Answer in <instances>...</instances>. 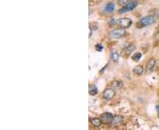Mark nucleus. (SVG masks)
<instances>
[{
  "mask_svg": "<svg viewBox=\"0 0 159 130\" xmlns=\"http://www.w3.org/2000/svg\"><path fill=\"white\" fill-rule=\"evenodd\" d=\"M155 22H156L155 16H153V15H148V16H145V17L141 19L136 23V27L139 29L144 28V27H147L148 26H151Z\"/></svg>",
  "mask_w": 159,
  "mask_h": 130,
  "instance_id": "1",
  "label": "nucleus"
},
{
  "mask_svg": "<svg viewBox=\"0 0 159 130\" xmlns=\"http://www.w3.org/2000/svg\"><path fill=\"white\" fill-rule=\"evenodd\" d=\"M137 6H138V2H137V1H130V2H128L126 5H125V6H123L122 8L119 9V14H121V13H125V12H127V11H133Z\"/></svg>",
  "mask_w": 159,
  "mask_h": 130,
  "instance_id": "2",
  "label": "nucleus"
},
{
  "mask_svg": "<svg viewBox=\"0 0 159 130\" xmlns=\"http://www.w3.org/2000/svg\"><path fill=\"white\" fill-rule=\"evenodd\" d=\"M125 34V28H121V27H120V28L111 30V31L109 33L110 37L114 38V39H119V38L123 37Z\"/></svg>",
  "mask_w": 159,
  "mask_h": 130,
  "instance_id": "3",
  "label": "nucleus"
},
{
  "mask_svg": "<svg viewBox=\"0 0 159 130\" xmlns=\"http://www.w3.org/2000/svg\"><path fill=\"white\" fill-rule=\"evenodd\" d=\"M116 24L121 28H128L133 24V21H132V19H128V18H122V19H118Z\"/></svg>",
  "mask_w": 159,
  "mask_h": 130,
  "instance_id": "4",
  "label": "nucleus"
},
{
  "mask_svg": "<svg viewBox=\"0 0 159 130\" xmlns=\"http://www.w3.org/2000/svg\"><path fill=\"white\" fill-rule=\"evenodd\" d=\"M113 115L111 113H102L101 115V120H102V123L104 124H111L112 123V120H113Z\"/></svg>",
  "mask_w": 159,
  "mask_h": 130,
  "instance_id": "5",
  "label": "nucleus"
},
{
  "mask_svg": "<svg viewBox=\"0 0 159 130\" xmlns=\"http://www.w3.org/2000/svg\"><path fill=\"white\" fill-rule=\"evenodd\" d=\"M114 96H115V90L111 88H107L102 92V98L104 99H107V100L111 99Z\"/></svg>",
  "mask_w": 159,
  "mask_h": 130,
  "instance_id": "6",
  "label": "nucleus"
},
{
  "mask_svg": "<svg viewBox=\"0 0 159 130\" xmlns=\"http://www.w3.org/2000/svg\"><path fill=\"white\" fill-rule=\"evenodd\" d=\"M134 50H135V46L134 45V44H129V45L126 46L125 48L123 49L122 54H123V56L125 57H128Z\"/></svg>",
  "mask_w": 159,
  "mask_h": 130,
  "instance_id": "7",
  "label": "nucleus"
},
{
  "mask_svg": "<svg viewBox=\"0 0 159 130\" xmlns=\"http://www.w3.org/2000/svg\"><path fill=\"white\" fill-rule=\"evenodd\" d=\"M156 59L155 58H151L148 62H147V65H146V72L147 73H151L155 69L156 66Z\"/></svg>",
  "mask_w": 159,
  "mask_h": 130,
  "instance_id": "8",
  "label": "nucleus"
},
{
  "mask_svg": "<svg viewBox=\"0 0 159 130\" xmlns=\"http://www.w3.org/2000/svg\"><path fill=\"white\" fill-rule=\"evenodd\" d=\"M123 116H121V115H115L113 117V120H112V124L114 126H118V125L121 124L122 122H123Z\"/></svg>",
  "mask_w": 159,
  "mask_h": 130,
  "instance_id": "9",
  "label": "nucleus"
},
{
  "mask_svg": "<svg viewBox=\"0 0 159 130\" xmlns=\"http://www.w3.org/2000/svg\"><path fill=\"white\" fill-rule=\"evenodd\" d=\"M114 9H115V4L112 3V2H111V3H108L106 6H105V8H104V11L105 12H112L114 11Z\"/></svg>",
  "mask_w": 159,
  "mask_h": 130,
  "instance_id": "10",
  "label": "nucleus"
},
{
  "mask_svg": "<svg viewBox=\"0 0 159 130\" xmlns=\"http://www.w3.org/2000/svg\"><path fill=\"white\" fill-rule=\"evenodd\" d=\"M111 59L115 62H119V53H118L116 50H111Z\"/></svg>",
  "mask_w": 159,
  "mask_h": 130,
  "instance_id": "11",
  "label": "nucleus"
},
{
  "mask_svg": "<svg viewBox=\"0 0 159 130\" xmlns=\"http://www.w3.org/2000/svg\"><path fill=\"white\" fill-rule=\"evenodd\" d=\"M97 92H98V89L96 85H90L89 88V93L90 96H95L97 95Z\"/></svg>",
  "mask_w": 159,
  "mask_h": 130,
  "instance_id": "12",
  "label": "nucleus"
},
{
  "mask_svg": "<svg viewBox=\"0 0 159 130\" xmlns=\"http://www.w3.org/2000/svg\"><path fill=\"white\" fill-rule=\"evenodd\" d=\"M134 73L135 74V75H138V76H141L142 75V73L144 72V68L142 67V65H138L136 66L135 68L134 69Z\"/></svg>",
  "mask_w": 159,
  "mask_h": 130,
  "instance_id": "13",
  "label": "nucleus"
},
{
  "mask_svg": "<svg viewBox=\"0 0 159 130\" xmlns=\"http://www.w3.org/2000/svg\"><path fill=\"white\" fill-rule=\"evenodd\" d=\"M90 121L91 124L93 125L94 127H99L101 125V123H102V120L99 118H92L90 120Z\"/></svg>",
  "mask_w": 159,
  "mask_h": 130,
  "instance_id": "14",
  "label": "nucleus"
},
{
  "mask_svg": "<svg viewBox=\"0 0 159 130\" xmlns=\"http://www.w3.org/2000/svg\"><path fill=\"white\" fill-rule=\"evenodd\" d=\"M141 58H142V53H140V52H136L132 56V60L134 62H139Z\"/></svg>",
  "mask_w": 159,
  "mask_h": 130,
  "instance_id": "15",
  "label": "nucleus"
},
{
  "mask_svg": "<svg viewBox=\"0 0 159 130\" xmlns=\"http://www.w3.org/2000/svg\"><path fill=\"white\" fill-rule=\"evenodd\" d=\"M112 86L116 87V88H120V87L123 86V83L121 81H119V80H116L112 83Z\"/></svg>",
  "mask_w": 159,
  "mask_h": 130,
  "instance_id": "16",
  "label": "nucleus"
},
{
  "mask_svg": "<svg viewBox=\"0 0 159 130\" xmlns=\"http://www.w3.org/2000/svg\"><path fill=\"white\" fill-rule=\"evenodd\" d=\"M128 2H130V0H118V4L119 6H125Z\"/></svg>",
  "mask_w": 159,
  "mask_h": 130,
  "instance_id": "17",
  "label": "nucleus"
},
{
  "mask_svg": "<svg viewBox=\"0 0 159 130\" xmlns=\"http://www.w3.org/2000/svg\"><path fill=\"white\" fill-rule=\"evenodd\" d=\"M95 48H96V50L97 52H101L103 49V47H102V44H97V45L95 46Z\"/></svg>",
  "mask_w": 159,
  "mask_h": 130,
  "instance_id": "18",
  "label": "nucleus"
},
{
  "mask_svg": "<svg viewBox=\"0 0 159 130\" xmlns=\"http://www.w3.org/2000/svg\"><path fill=\"white\" fill-rule=\"evenodd\" d=\"M116 22H117V21H116V20H115L114 19H111V20H110V26H111V27H112V26H113L114 24H115Z\"/></svg>",
  "mask_w": 159,
  "mask_h": 130,
  "instance_id": "19",
  "label": "nucleus"
},
{
  "mask_svg": "<svg viewBox=\"0 0 159 130\" xmlns=\"http://www.w3.org/2000/svg\"><path fill=\"white\" fill-rule=\"evenodd\" d=\"M157 113H158V117H159V105L157 106Z\"/></svg>",
  "mask_w": 159,
  "mask_h": 130,
  "instance_id": "20",
  "label": "nucleus"
}]
</instances>
